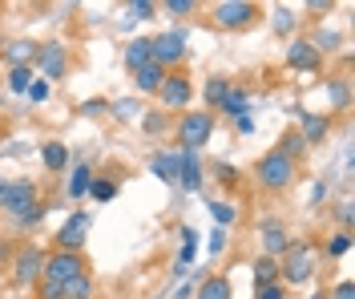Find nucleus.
I'll return each mask as SVG.
<instances>
[{"label":"nucleus","instance_id":"obj_25","mask_svg":"<svg viewBox=\"0 0 355 299\" xmlns=\"http://www.w3.org/2000/svg\"><path fill=\"white\" fill-rule=\"evenodd\" d=\"M250 283H254V291H263V287H275V283H279V259H270V255H259V259L250 263Z\"/></svg>","mask_w":355,"mask_h":299},{"label":"nucleus","instance_id":"obj_21","mask_svg":"<svg viewBox=\"0 0 355 299\" xmlns=\"http://www.w3.org/2000/svg\"><path fill=\"white\" fill-rule=\"evenodd\" d=\"M162 81H166V69H162L157 61L133 69V89H137V97H154V93L162 89Z\"/></svg>","mask_w":355,"mask_h":299},{"label":"nucleus","instance_id":"obj_38","mask_svg":"<svg viewBox=\"0 0 355 299\" xmlns=\"http://www.w3.org/2000/svg\"><path fill=\"white\" fill-rule=\"evenodd\" d=\"M44 214H49V198H44V203H37V207L28 210L24 219H17L12 227H17V230H37V227H41V223H44Z\"/></svg>","mask_w":355,"mask_h":299},{"label":"nucleus","instance_id":"obj_49","mask_svg":"<svg viewBox=\"0 0 355 299\" xmlns=\"http://www.w3.org/2000/svg\"><path fill=\"white\" fill-rule=\"evenodd\" d=\"M234 130H239V134H254V117H250V114H243L239 121H234Z\"/></svg>","mask_w":355,"mask_h":299},{"label":"nucleus","instance_id":"obj_7","mask_svg":"<svg viewBox=\"0 0 355 299\" xmlns=\"http://www.w3.org/2000/svg\"><path fill=\"white\" fill-rule=\"evenodd\" d=\"M89 271H93V267H89L85 251H53V247H49L41 279L57 283V287H65V283H73L77 275H89Z\"/></svg>","mask_w":355,"mask_h":299},{"label":"nucleus","instance_id":"obj_36","mask_svg":"<svg viewBox=\"0 0 355 299\" xmlns=\"http://www.w3.org/2000/svg\"><path fill=\"white\" fill-rule=\"evenodd\" d=\"M93 296H97L93 271H89V275H77L73 283H65V299H93Z\"/></svg>","mask_w":355,"mask_h":299},{"label":"nucleus","instance_id":"obj_40","mask_svg":"<svg viewBox=\"0 0 355 299\" xmlns=\"http://www.w3.org/2000/svg\"><path fill=\"white\" fill-rule=\"evenodd\" d=\"M125 17H133V21H154L157 4L154 0H133V4H125Z\"/></svg>","mask_w":355,"mask_h":299},{"label":"nucleus","instance_id":"obj_20","mask_svg":"<svg viewBox=\"0 0 355 299\" xmlns=\"http://www.w3.org/2000/svg\"><path fill=\"white\" fill-rule=\"evenodd\" d=\"M275 150H279L283 158H291L295 166H303V162H307V154H311V150H307V142H303V134H299L295 126H287V130L279 134V142H275Z\"/></svg>","mask_w":355,"mask_h":299},{"label":"nucleus","instance_id":"obj_52","mask_svg":"<svg viewBox=\"0 0 355 299\" xmlns=\"http://www.w3.org/2000/svg\"><path fill=\"white\" fill-rule=\"evenodd\" d=\"M307 299H327V287H315V291H311Z\"/></svg>","mask_w":355,"mask_h":299},{"label":"nucleus","instance_id":"obj_27","mask_svg":"<svg viewBox=\"0 0 355 299\" xmlns=\"http://www.w3.org/2000/svg\"><path fill=\"white\" fill-rule=\"evenodd\" d=\"M121 61H125V69H141V65H150L154 61V53H150V37H133L130 45H125V53H121Z\"/></svg>","mask_w":355,"mask_h":299},{"label":"nucleus","instance_id":"obj_45","mask_svg":"<svg viewBox=\"0 0 355 299\" xmlns=\"http://www.w3.org/2000/svg\"><path fill=\"white\" fill-rule=\"evenodd\" d=\"M226 239H230V234H226L222 227H214V230H210V239H206V251H210V255H222V251H226Z\"/></svg>","mask_w":355,"mask_h":299},{"label":"nucleus","instance_id":"obj_12","mask_svg":"<svg viewBox=\"0 0 355 299\" xmlns=\"http://www.w3.org/2000/svg\"><path fill=\"white\" fill-rule=\"evenodd\" d=\"M283 61H287L291 73H307V77H315V73L323 69V53L311 45V37H291Z\"/></svg>","mask_w":355,"mask_h":299},{"label":"nucleus","instance_id":"obj_13","mask_svg":"<svg viewBox=\"0 0 355 299\" xmlns=\"http://www.w3.org/2000/svg\"><path fill=\"white\" fill-rule=\"evenodd\" d=\"M295 130L303 134V142H307V150H315V146H323V142L331 138L335 130V117L331 114H315V110H295Z\"/></svg>","mask_w":355,"mask_h":299},{"label":"nucleus","instance_id":"obj_42","mask_svg":"<svg viewBox=\"0 0 355 299\" xmlns=\"http://www.w3.org/2000/svg\"><path fill=\"white\" fill-rule=\"evenodd\" d=\"M270 28H275L279 37H291V28H295V17H291V8H275V17H270Z\"/></svg>","mask_w":355,"mask_h":299},{"label":"nucleus","instance_id":"obj_37","mask_svg":"<svg viewBox=\"0 0 355 299\" xmlns=\"http://www.w3.org/2000/svg\"><path fill=\"white\" fill-rule=\"evenodd\" d=\"M347 251H352V230H335L331 239L323 243V255L327 259H343Z\"/></svg>","mask_w":355,"mask_h":299},{"label":"nucleus","instance_id":"obj_29","mask_svg":"<svg viewBox=\"0 0 355 299\" xmlns=\"http://www.w3.org/2000/svg\"><path fill=\"white\" fill-rule=\"evenodd\" d=\"M210 214H214V227H222V230L243 223V210H239V203H230V198H214L210 203Z\"/></svg>","mask_w":355,"mask_h":299},{"label":"nucleus","instance_id":"obj_50","mask_svg":"<svg viewBox=\"0 0 355 299\" xmlns=\"http://www.w3.org/2000/svg\"><path fill=\"white\" fill-rule=\"evenodd\" d=\"M307 8H311V12H331L335 4H331V0H311Z\"/></svg>","mask_w":355,"mask_h":299},{"label":"nucleus","instance_id":"obj_28","mask_svg":"<svg viewBox=\"0 0 355 299\" xmlns=\"http://www.w3.org/2000/svg\"><path fill=\"white\" fill-rule=\"evenodd\" d=\"M113 174H117V170H113ZM113 174H93V182H89V198H93V203H113V198L121 194V182H117Z\"/></svg>","mask_w":355,"mask_h":299},{"label":"nucleus","instance_id":"obj_14","mask_svg":"<svg viewBox=\"0 0 355 299\" xmlns=\"http://www.w3.org/2000/svg\"><path fill=\"white\" fill-rule=\"evenodd\" d=\"M259 239H263V255L283 259V251L291 247V239H295V234H291V227L283 223V219H275V214H270V219L259 223Z\"/></svg>","mask_w":355,"mask_h":299},{"label":"nucleus","instance_id":"obj_30","mask_svg":"<svg viewBox=\"0 0 355 299\" xmlns=\"http://www.w3.org/2000/svg\"><path fill=\"white\" fill-rule=\"evenodd\" d=\"M206 174H210L222 190H239V186H243V170H239L234 162H210V170H206Z\"/></svg>","mask_w":355,"mask_h":299},{"label":"nucleus","instance_id":"obj_5","mask_svg":"<svg viewBox=\"0 0 355 299\" xmlns=\"http://www.w3.org/2000/svg\"><path fill=\"white\" fill-rule=\"evenodd\" d=\"M157 110L170 117V114H186V110H194V77L190 69H170L166 73V81H162V89L154 93Z\"/></svg>","mask_w":355,"mask_h":299},{"label":"nucleus","instance_id":"obj_6","mask_svg":"<svg viewBox=\"0 0 355 299\" xmlns=\"http://www.w3.org/2000/svg\"><path fill=\"white\" fill-rule=\"evenodd\" d=\"M44 255H49V247H41V243H21V247L12 251V267H8V283H12V287H21V291H33V287L41 283V271H44Z\"/></svg>","mask_w":355,"mask_h":299},{"label":"nucleus","instance_id":"obj_43","mask_svg":"<svg viewBox=\"0 0 355 299\" xmlns=\"http://www.w3.org/2000/svg\"><path fill=\"white\" fill-rule=\"evenodd\" d=\"M327 299H355V283H352L347 275L335 279L331 287H327Z\"/></svg>","mask_w":355,"mask_h":299},{"label":"nucleus","instance_id":"obj_35","mask_svg":"<svg viewBox=\"0 0 355 299\" xmlns=\"http://www.w3.org/2000/svg\"><path fill=\"white\" fill-rule=\"evenodd\" d=\"M157 12H166V17H174V21H186V17L202 12V4L198 0H166V4H157Z\"/></svg>","mask_w":355,"mask_h":299},{"label":"nucleus","instance_id":"obj_46","mask_svg":"<svg viewBox=\"0 0 355 299\" xmlns=\"http://www.w3.org/2000/svg\"><path fill=\"white\" fill-rule=\"evenodd\" d=\"M352 198H343L339 207H335V223H339V230H352Z\"/></svg>","mask_w":355,"mask_h":299},{"label":"nucleus","instance_id":"obj_26","mask_svg":"<svg viewBox=\"0 0 355 299\" xmlns=\"http://www.w3.org/2000/svg\"><path fill=\"white\" fill-rule=\"evenodd\" d=\"M178 239H182V247H178L174 279H178V275H186V267L194 263V255H198V230H194V227H178Z\"/></svg>","mask_w":355,"mask_h":299},{"label":"nucleus","instance_id":"obj_1","mask_svg":"<svg viewBox=\"0 0 355 299\" xmlns=\"http://www.w3.org/2000/svg\"><path fill=\"white\" fill-rule=\"evenodd\" d=\"M174 150H190V154H202V146H210L214 130H218V114L210 110H186V114L174 117Z\"/></svg>","mask_w":355,"mask_h":299},{"label":"nucleus","instance_id":"obj_53","mask_svg":"<svg viewBox=\"0 0 355 299\" xmlns=\"http://www.w3.org/2000/svg\"><path fill=\"white\" fill-rule=\"evenodd\" d=\"M0 134H4V117H0Z\"/></svg>","mask_w":355,"mask_h":299},{"label":"nucleus","instance_id":"obj_18","mask_svg":"<svg viewBox=\"0 0 355 299\" xmlns=\"http://www.w3.org/2000/svg\"><path fill=\"white\" fill-rule=\"evenodd\" d=\"M93 162L77 158L73 162V170H69V203H81V198H89V182H93Z\"/></svg>","mask_w":355,"mask_h":299},{"label":"nucleus","instance_id":"obj_47","mask_svg":"<svg viewBox=\"0 0 355 299\" xmlns=\"http://www.w3.org/2000/svg\"><path fill=\"white\" fill-rule=\"evenodd\" d=\"M291 291L283 287V283H275V287H263V291H254V299H287Z\"/></svg>","mask_w":355,"mask_h":299},{"label":"nucleus","instance_id":"obj_33","mask_svg":"<svg viewBox=\"0 0 355 299\" xmlns=\"http://www.w3.org/2000/svg\"><path fill=\"white\" fill-rule=\"evenodd\" d=\"M137 121H141V134H146V138H162V134L174 126V121L162 114V110H146V114L137 117Z\"/></svg>","mask_w":355,"mask_h":299},{"label":"nucleus","instance_id":"obj_8","mask_svg":"<svg viewBox=\"0 0 355 299\" xmlns=\"http://www.w3.org/2000/svg\"><path fill=\"white\" fill-rule=\"evenodd\" d=\"M37 203H44V190H41L37 178H8V194H4L0 214H4L8 223H17V219H24Z\"/></svg>","mask_w":355,"mask_h":299},{"label":"nucleus","instance_id":"obj_2","mask_svg":"<svg viewBox=\"0 0 355 299\" xmlns=\"http://www.w3.org/2000/svg\"><path fill=\"white\" fill-rule=\"evenodd\" d=\"M315 275H319V251H315V243L311 239H291V247L279 259V283L291 291V287L311 283Z\"/></svg>","mask_w":355,"mask_h":299},{"label":"nucleus","instance_id":"obj_22","mask_svg":"<svg viewBox=\"0 0 355 299\" xmlns=\"http://www.w3.org/2000/svg\"><path fill=\"white\" fill-rule=\"evenodd\" d=\"M214 114H226L230 121H239L243 114H250V89H246V85H230V89H226V97H222V105L214 110Z\"/></svg>","mask_w":355,"mask_h":299},{"label":"nucleus","instance_id":"obj_15","mask_svg":"<svg viewBox=\"0 0 355 299\" xmlns=\"http://www.w3.org/2000/svg\"><path fill=\"white\" fill-rule=\"evenodd\" d=\"M182 154V166H178V190L186 194H198L206 186V166H202V154H190V150H178Z\"/></svg>","mask_w":355,"mask_h":299},{"label":"nucleus","instance_id":"obj_19","mask_svg":"<svg viewBox=\"0 0 355 299\" xmlns=\"http://www.w3.org/2000/svg\"><path fill=\"white\" fill-rule=\"evenodd\" d=\"M0 57H4L8 69H12V65H33V61H37V41H28V37L4 41V45H0Z\"/></svg>","mask_w":355,"mask_h":299},{"label":"nucleus","instance_id":"obj_4","mask_svg":"<svg viewBox=\"0 0 355 299\" xmlns=\"http://www.w3.org/2000/svg\"><path fill=\"white\" fill-rule=\"evenodd\" d=\"M263 21V4L254 0H214L210 4V24L218 33H246Z\"/></svg>","mask_w":355,"mask_h":299},{"label":"nucleus","instance_id":"obj_34","mask_svg":"<svg viewBox=\"0 0 355 299\" xmlns=\"http://www.w3.org/2000/svg\"><path fill=\"white\" fill-rule=\"evenodd\" d=\"M33 77H37V69H33V65H12V69L4 73V81H8V93H28Z\"/></svg>","mask_w":355,"mask_h":299},{"label":"nucleus","instance_id":"obj_48","mask_svg":"<svg viewBox=\"0 0 355 299\" xmlns=\"http://www.w3.org/2000/svg\"><path fill=\"white\" fill-rule=\"evenodd\" d=\"M327 194H331V186H327V182H315V186H311V207H319Z\"/></svg>","mask_w":355,"mask_h":299},{"label":"nucleus","instance_id":"obj_39","mask_svg":"<svg viewBox=\"0 0 355 299\" xmlns=\"http://www.w3.org/2000/svg\"><path fill=\"white\" fill-rule=\"evenodd\" d=\"M77 114L81 117H105L110 114V97H85V101L77 105Z\"/></svg>","mask_w":355,"mask_h":299},{"label":"nucleus","instance_id":"obj_3","mask_svg":"<svg viewBox=\"0 0 355 299\" xmlns=\"http://www.w3.org/2000/svg\"><path fill=\"white\" fill-rule=\"evenodd\" d=\"M295 182H299V166L291 158H283L275 146L254 162V186H259L263 194H287Z\"/></svg>","mask_w":355,"mask_h":299},{"label":"nucleus","instance_id":"obj_17","mask_svg":"<svg viewBox=\"0 0 355 299\" xmlns=\"http://www.w3.org/2000/svg\"><path fill=\"white\" fill-rule=\"evenodd\" d=\"M194 299H234V279L226 271H206V279L194 287Z\"/></svg>","mask_w":355,"mask_h":299},{"label":"nucleus","instance_id":"obj_24","mask_svg":"<svg viewBox=\"0 0 355 299\" xmlns=\"http://www.w3.org/2000/svg\"><path fill=\"white\" fill-rule=\"evenodd\" d=\"M41 162H44V170H49V174H65V170H69V146L61 138L41 142Z\"/></svg>","mask_w":355,"mask_h":299},{"label":"nucleus","instance_id":"obj_10","mask_svg":"<svg viewBox=\"0 0 355 299\" xmlns=\"http://www.w3.org/2000/svg\"><path fill=\"white\" fill-rule=\"evenodd\" d=\"M89 227H93V214L89 210H69V219L61 223V230L53 234V251H85Z\"/></svg>","mask_w":355,"mask_h":299},{"label":"nucleus","instance_id":"obj_9","mask_svg":"<svg viewBox=\"0 0 355 299\" xmlns=\"http://www.w3.org/2000/svg\"><path fill=\"white\" fill-rule=\"evenodd\" d=\"M33 69H37V77H44V81L53 85V81L69 77V69H73V53H69L65 41H44V45H37Z\"/></svg>","mask_w":355,"mask_h":299},{"label":"nucleus","instance_id":"obj_32","mask_svg":"<svg viewBox=\"0 0 355 299\" xmlns=\"http://www.w3.org/2000/svg\"><path fill=\"white\" fill-rule=\"evenodd\" d=\"M141 114H146V110H141V101H137V97H117V101H110V117H113V121H121V126L137 121Z\"/></svg>","mask_w":355,"mask_h":299},{"label":"nucleus","instance_id":"obj_16","mask_svg":"<svg viewBox=\"0 0 355 299\" xmlns=\"http://www.w3.org/2000/svg\"><path fill=\"white\" fill-rule=\"evenodd\" d=\"M178 166H182V154L178 150H154L150 154V174H154L157 182L178 186Z\"/></svg>","mask_w":355,"mask_h":299},{"label":"nucleus","instance_id":"obj_31","mask_svg":"<svg viewBox=\"0 0 355 299\" xmlns=\"http://www.w3.org/2000/svg\"><path fill=\"white\" fill-rule=\"evenodd\" d=\"M347 101H352V85H347V77H327V114H343L347 110Z\"/></svg>","mask_w":355,"mask_h":299},{"label":"nucleus","instance_id":"obj_23","mask_svg":"<svg viewBox=\"0 0 355 299\" xmlns=\"http://www.w3.org/2000/svg\"><path fill=\"white\" fill-rule=\"evenodd\" d=\"M230 85H234V81H230L226 73H210V77L202 81V110H210V114H214V110L222 105V97H226V89H230Z\"/></svg>","mask_w":355,"mask_h":299},{"label":"nucleus","instance_id":"obj_51","mask_svg":"<svg viewBox=\"0 0 355 299\" xmlns=\"http://www.w3.org/2000/svg\"><path fill=\"white\" fill-rule=\"evenodd\" d=\"M4 194H8V178L0 174V207H4Z\"/></svg>","mask_w":355,"mask_h":299},{"label":"nucleus","instance_id":"obj_41","mask_svg":"<svg viewBox=\"0 0 355 299\" xmlns=\"http://www.w3.org/2000/svg\"><path fill=\"white\" fill-rule=\"evenodd\" d=\"M24 97H28L33 105H44V101L53 97V85H49L44 77H33V85H28V93H24Z\"/></svg>","mask_w":355,"mask_h":299},{"label":"nucleus","instance_id":"obj_44","mask_svg":"<svg viewBox=\"0 0 355 299\" xmlns=\"http://www.w3.org/2000/svg\"><path fill=\"white\" fill-rule=\"evenodd\" d=\"M33 299H65V287H57V283L41 279V283L33 287Z\"/></svg>","mask_w":355,"mask_h":299},{"label":"nucleus","instance_id":"obj_11","mask_svg":"<svg viewBox=\"0 0 355 299\" xmlns=\"http://www.w3.org/2000/svg\"><path fill=\"white\" fill-rule=\"evenodd\" d=\"M150 53H154V61L162 65V69H186V57H190V49H186V37L182 33H157V37H150Z\"/></svg>","mask_w":355,"mask_h":299}]
</instances>
